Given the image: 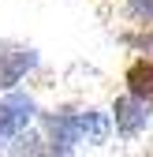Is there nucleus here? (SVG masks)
I'll return each instance as SVG.
<instances>
[{
    "label": "nucleus",
    "instance_id": "1",
    "mask_svg": "<svg viewBox=\"0 0 153 157\" xmlns=\"http://www.w3.org/2000/svg\"><path fill=\"white\" fill-rule=\"evenodd\" d=\"M127 86H131V94L153 101V56H138V60L127 67Z\"/></svg>",
    "mask_w": 153,
    "mask_h": 157
}]
</instances>
